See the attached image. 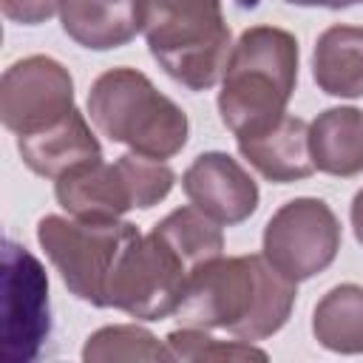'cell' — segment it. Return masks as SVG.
<instances>
[{
    "label": "cell",
    "mask_w": 363,
    "mask_h": 363,
    "mask_svg": "<svg viewBox=\"0 0 363 363\" xmlns=\"http://www.w3.org/2000/svg\"><path fill=\"white\" fill-rule=\"evenodd\" d=\"M221 252V227L193 204L179 207L128 244L108 286V306L142 320L176 315L190 278Z\"/></svg>",
    "instance_id": "obj_1"
},
{
    "label": "cell",
    "mask_w": 363,
    "mask_h": 363,
    "mask_svg": "<svg viewBox=\"0 0 363 363\" xmlns=\"http://www.w3.org/2000/svg\"><path fill=\"white\" fill-rule=\"evenodd\" d=\"M295 295V281L281 275L264 252L216 258L190 278L176 318L182 326L224 329L252 343L286 323Z\"/></svg>",
    "instance_id": "obj_2"
},
{
    "label": "cell",
    "mask_w": 363,
    "mask_h": 363,
    "mask_svg": "<svg viewBox=\"0 0 363 363\" xmlns=\"http://www.w3.org/2000/svg\"><path fill=\"white\" fill-rule=\"evenodd\" d=\"M298 82V40L278 26H252L230 48L218 113L233 136H250L286 113Z\"/></svg>",
    "instance_id": "obj_3"
},
{
    "label": "cell",
    "mask_w": 363,
    "mask_h": 363,
    "mask_svg": "<svg viewBox=\"0 0 363 363\" xmlns=\"http://www.w3.org/2000/svg\"><path fill=\"white\" fill-rule=\"evenodd\" d=\"M88 113L102 136L139 156L170 159L187 142V113L136 68H111L88 91Z\"/></svg>",
    "instance_id": "obj_4"
},
{
    "label": "cell",
    "mask_w": 363,
    "mask_h": 363,
    "mask_svg": "<svg viewBox=\"0 0 363 363\" xmlns=\"http://www.w3.org/2000/svg\"><path fill=\"white\" fill-rule=\"evenodd\" d=\"M176 173L162 159L125 153L116 162L88 159L65 170L54 182V196L62 210L85 221H111L139 207L147 210L167 199Z\"/></svg>",
    "instance_id": "obj_5"
},
{
    "label": "cell",
    "mask_w": 363,
    "mask_h": 363,
    "mask_svg": "<svg viewBox=\"0 0 363 363\" xmlns=\"http://www.w3.org/2000/svg\"><path fill=\"white\" fill-rule=\"evenodd\" d=\"M139 235L130 221H85L65 216H45L37 224V241L60 272L71 295L91 306H108V286L113 269Z\"/></svg>",
    "instance_id": "obj_6"
},
{
    "label": "cell",
    "mask_w": 363,
    "mask_h": 363,
    "mask_svg": "<svg viewBox=\"0 0 363 363\" xmlns=\"http://www.w3.org/2000/svg\"><path fill=\"white\" fill-rule=\"evenodd\" d=\"M145 40L153 60L184 88H213L230 57V26L221 11L162 14L145 11Z\"/></svg>",
    "instance_id": "obj_7"
},
{
    "label": "cell",
    "mask_w": 363,
    "mask_h": 363,
    "mask_svg": "<svg viewBox=\"0 0 363 363\" xmlns=\"http://www.w3.org/2000/svg\"><path fill=\"white\" fill-rule=\"evenodd\" d=\"M337 250L340 221L323 199H292L281 204L264 227V258L295 284L323 272Z\"/></svg>",
    "instance_id": "obj_8"
},
{
    "label": "cell",
    "mask_w": 363,
    "mask_h": 363,
    "mask_svg": "<svg viewBox=\"0 0 363 363\" xmlns=\"http://www.w3.org/2000/svg\"><path fill=\"white\" fill-rule=\"evenodd\" d=\"M51 332L48 278L43 264L17 241L3 244V360L40 357Z\"/></svg>",
    "instance_id": "obj_9"
},
{
    "label": "cell",
    "mask_w": 363,
    "mask_h": 363,
    "mask_svg": "<svg viewBox=\"0 0 363 363\" xmlns=\"http://www.w3.org/2000/svg\"><path fill=\"white\" fill-rule=\"evenodd\" d=\"M74 111V79L62 62L31 54L11 62L0 79V119L14 136L54 128Z\"/></svg>",
    "instance_id": "obj_10"
},
{
    "label": "cell",
    "mask_w": 363,
    "mask_h": 363,
    "mask_svg": "<svg viewBox=\"0 0 363 363\" xmlns=\"http://www.w3.org/2000/svg\"><path fill=\"white\" fill-rule=\"evenodd\" d=\"M182 187L193 207L216 224H241L258 210L255 179L227 153L210 150L193 159L182 176Z\"/></svg>",
    "instance_id": "obj_11"
},
{
    "label": "cell",
    "mask_w": 363,
    "mask_h": 363,
    "mask_svg": "<svg viewBox=\"0 0 363 363\" xmlns=\"http://www.w3.org/2000/svg\"><path fill=\"white\" fill-rule=\"evenodd\" d=\"M62 31L91 51H108L145 31V0H60Z\"/></svg>",
    "instance_id": "obj_12"
},
{
    "label": "cell",
    "mask_w": 363,
    "mask_h": 363,
    "mask_svg": "<svg viewBox=\"0 0 363 363\" xmlns=\"http://www.w3.org/2000/svg\"><path fill=\"white\" fill-rule=\"evenodd\" d=\"M241 156L269 182L286 184L312 176V153H309V125L298 116L284 113L269 128L238 136Z\"/></svg>",
    "instance_id": "obj_13"
},
{
    "label": "cell",
    "mask_w": 363,
    "mask_h": 363,
    "mask_svg": "<svg viewBox=\"0 0 363 363\" xmlns=\"http://www.w3.org/2000/svg\"><path fill=\"white\" fill-rule=\"evenodd\" d=\"M17 150L23 164L45 179H60L65 170L102 156L94 130L77 108L54 128H45L31 136H17Z\"/></svg>",
    "instance_id": "obj_14"
},
{
    "label": "cell",
    "mask_w": 363,
    "mask_h": 363,
    "mask_svg": "<svg viewBox=\"0 0 363 363\" xmlns=\"http://www.w3.org/2000/svg\"><path fill=\"white\" fill-rule=\"evenodd\" d=\"M312 77L329 96H363V26H329L315 43Z\"/></svg>",
    "instance_id": "obj_15"
},
{
    "label": "cell",
    "mask_w": 363,
    "mask_h": 363,
    "mask_svg": "<svg viewBox=\"0 0 363 363\" xmlns=\"http://www.w3.org/2000/svg\"><path fill=\"white\" fill-rule=\"evenodd\" d=\"M309 153L315 170L329 176L363 173V111L329 108L309 125Z\"/></svg>",
    "instance_id": "obj_16"
},
{
    "label": "cell",
    "mask_w": 363,
    "mask_h": 363,
    "mask_svg": "<svg viewBox=\"0 0 363 363\" xmlns=\"http://www.w3.org/2000/svg\"><path fill=\"white\" fill-rule=\"evenodd\" d=\"M315 340L337 354H363V286H332L312 312Z\"/></svg>",
    "instance_id": "obj_17"
},
{
    "label": "cell",
    "mask_w": 363,
    "mask_h": 363,
    "mask_svg": "<svg viewBox=\"0 0 363 363\" xmlns=\"http://www.w3.org/2000/svg\"><path fill=\"white\" fill-rule=\"evenodd\" d=\"M173 352L167 343H159L156 335H150L142 326L119 323L96 329L85 346L82 360L85 363H111V360H170Z\"/></svg>",
    "instance_id": "obj_18"
},
{
    "label": "cell",
    "mask_w": 363,
    "mask_h": 363,
    "mask_svg": "<svg viewBox=\"0 0 363 363\" xmlns=\"http://www.w3.org/2000/svg\"><path fill=\"white\" fill-rule=\"evenodd\" d=\"M164 343L176 360H267V352L250 340H218L199 326H182L170 332Z\"/></svg>",
    "instance_id": "obj_19"
},
{
    "label": "cell",
    "mask_w": 363,
    "mask_h": 363,
    "mask_svg": "<svg viewBox=\"0 0 363 363\" xmlns=\"http://www.w3.org/2000/svg\"><path fill=\"white\" fill-rule=\"evenodd\" d=\"M0 9L14 23L37 26L45 23L54 11H60V0H0Z\"/></svg>",
    "instance_id": "obj_20"
},
{
    "label": "cell",
    "mask_w": 363,
    "mask_h": 363,
    "mask_svg": "<svg viewBox=\"0 0 363 363\" xmlns=\"http://www.w3.org/2000/svg\"><path fill=\"white\" fill-rule=\"evenodd\" d=\"M145 11H162V14H210V11H221V0H145Z\"/></svg>",
    "instance_id": "obj_21"
},
{
    "label": "cell",
    "mask_w": 363,
    "mask_h": 363,
    "mask_svg": "<svg viewBox=\"0 0 363 363\" xmlns=\"http://www.w3.org/2000/svg\"><path fill=\"white\" fill-rule=\"evenodd\" d=\"M349 216H352V227H354V238L363 244V187L354 193V199H352V210H349Z\"/></svg>",
    "instance_id": "obj_22"
},
{
    "label": "cell",
    "mask_w": 363,
    "mask_h": 363,
    "mask_svg": "<svg viewBox=\"0 0 363 363\" xmlns=\"http://www.w3.org/2000/svg\"><path fill=\"white\" fill-rule=\"evenodd\" d=\"M284 3H292V6H323V9H349V6H357L363 0H284Z\"/></svg>",
    "instance_id": "obj_23"
}]
</instances>
